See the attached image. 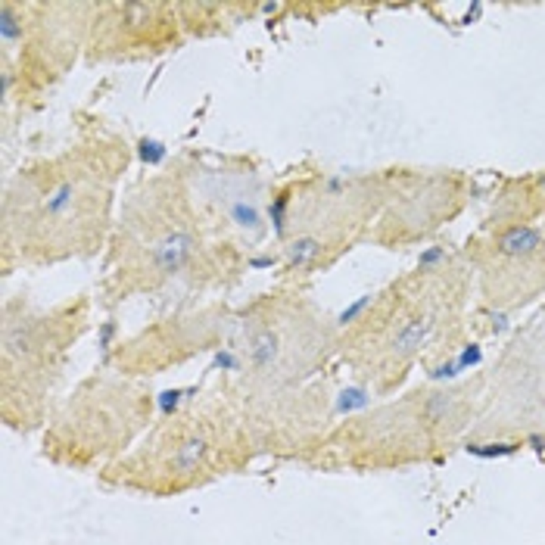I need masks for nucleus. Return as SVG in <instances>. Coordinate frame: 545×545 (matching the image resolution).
<instances>
[{"label":"nucleus","instance_id":"nucleus-8","mask_svg":"<svg viewBox=\"0 0 545 545\" xmlns=\"http://www.w3.org/2000/svg\"><path fill=\"white\" fill-rule=\"evenodd\" d=\"M187 41L178 3L162 0H109L91 6L87 63H141Z\"/></svg>","mask_w":545,"mask_h":545},{"label":"nucleus","instance_id":"nucleus-6","mask_svg":"<svg viewBox=\"0 0 545 545\" xmlns=\"http://www.w3.org/2000/svg\"><path fill=\"white\" fill-rule=\"evenodd\" d=\"M91 296L38 306L29 296L16 293L3 302L0 324V368H3V402L38 405L63 374L75 343L91 324Z\"/></svg>","mask_w":545,"mask_h":545},{"label":"nucleus","instance_id":"nucleus-14","mask_svg":"<svg viewBox=\"0 0 545 545\" xmlns=\"http://www.w3.org/2000/svg\"><path fill=\"white\" fill-rule=\"evenodd\" d=\"M539 187H542V193H545V175L539 178Z\"/></svg>","mask_w":545,"mask_h":545},{"label":"nucleus","instance_id":"nucleus-5","mask_svg":"<svg viewBox=\"0 0 545 545\" xmlns=\"http://www.w3.org/2000/svg\"><path fill=\"white\" fill-rule=\"evenodd\" d=\"M94 3L3 0L0 3V78L3 106H34L85 53Z\"/></svg>","mask_w":545,"mask_h":545},{"label":"nucleus","instance_id":"nucleus-10","mask_svg":"<svg viewBox=\"0 0 545 545\" xmlns=\"http://www.w3.org/2000/svg\"><path fill=\"white\" fill-rule=\"evenodd\" d=\"M150 411V396L131 386L119 374H97L78 390L75 402L59 418V433L69 439L75 433L78 443L72 449H109V439H125L134 433L141 418ZM69 449V452H72Z\"/></svg>","mask_w":545,"mask_h":545},{"label":"nucleus","instance_id":"nucleus-9","mask_svg":"<svg viewBox=\"0 0 545 545\" xmlns=\"http://www.w3.org/2000/svg\"><path fill=\"white\" fill-rule=\"evenodd\" d=\"M234 309L222 299L199 302L193 309H181L156 324L143 327L131 340L119 343L113 362L122 374H153L169 364H181L187 358L206 353L231 334Z\"/></svg>","mask_w":545,"mask_h":545},{"label":"nucleus","instance_id":"nucleus-12","mask_svg":"<svg viewBox=\"0 0 545 545\" xmlns=\"http://www.w3.org/2000/svg\"><path fill=\"white\" fill-rule=\"evenodd\" d=\"M545 250V231L536 225H508L505 231L495 237V253L502 259H517V262H527L533 256H539Z\"/></svg>","mask_w":545,"mask_h":545},{"label":"nucleus","instance_id":"nucleus-13","mask_svg":"<svg viewBox=\"0 0 545 545\" xmlns=\"http://www.w3.org/2000/svg\"><path fill=\"white\" fill-rule=\"evenodd\" d=\"M467 452L477 455V458H502V455H514L517 443H489L486 449L483 446H467Z\"/></svg>","mask_w":545,"mask_h":545},{"label":"nucleus","instance_id":"nucleus-15","mask_svg":"<svg viewBox=\"0 0 545 545\" xmlns=\"http://www.w3.org/2000/svg\"><path fill=\"white\" fill-rule=\"evenodd\" d=\"M542 399H545V381H542Z\"/></svg>","mask_w":545,"mask_h":545},{"label":"nucleus","instance_id":"nucleus-1","mask_svg":"<svg viewBox=\"0 0 545 545\" xmlns=\"http://www.w3.org/2000/svg\"><path fill=\"white\" fill-rule=\"evenodd\" d=\"M128 169V141L103 122L57 153L22 165L0 203L3 271L91 259L106 250Z\"/></svg>","mask_w":545,"mask_h":545},{"label":"nucleus","instance_id":"nucleus-11","mask_svg":"<svg viewBox=\"0 0 545 545\" xmlns=\"http://www.w3.org/2000/svg\"><path fill=\"white\" fill-rule=\"evenodd\" d=\"M225 430L231 420L209 411H187L153 443V449L137 461L134 474L162 489H181L212 474L222 455Z\"/></svg>","mask_w":545,"mask_h":545},{"label":"nucleus","instance_id":"nucleus-7","mask_svg":"<svg viewBox=\"0 0 545 545\" xmlns=\"http://www.w3.org/2000/svg\"><path fill=\"white\" fill-rule=\"evenodd\" d=\"M175 169L187 181L199 215L218 240L243 256L265 243L271 231L274 187L253 156L187 150L175 160Z\"/></svg>","mask_w":545,"mask_h":545},{"label":"nucleus","instance_id":"nucleus-2","mask_svg":"<svg viewBox=\"0 0 545 545\" xmlns=\"http://www.w3.org/2000/svg\"><path fill=\"white\" fill-rule=\"evenodd\" d=\"M246 256L203 222L175 165L141 178L122 193L103 256L100 299L119 306L134 296L209 293L237 284Z\"/></svg>","mask_w":545,"mask_h":545},{"label":"nucleus","instance_id":"nucleus-4","mask_svg":"<svg viewBox=\"0 0 545 545\" xmlns=\"http://www.w3.org/2000/svg\"><path fill=\"white\" fill-rule=\"evenodd\" d=\"M227 337L237 353V371L262 383H299L321 368L337 330L299 284H284L237 309Z\"/></svg>","mask_w":545,"mask_h":545},{"label":"nucleus","instance_id":"nucleus-3","mask_svg":"<svg viewBox=\"0 0 545 545\" xmlns=\"http://www.w3.org/2000/svg\"><path fill=\"white\" fill-rule=\"evenodd\" d=\"M381 203V178L346 171H309L274 187L271 231L278 237L281 278L299 284L327 271L353 250Z\"/></svg>","mask_w":545,"mask_h":545}]
</instances>
